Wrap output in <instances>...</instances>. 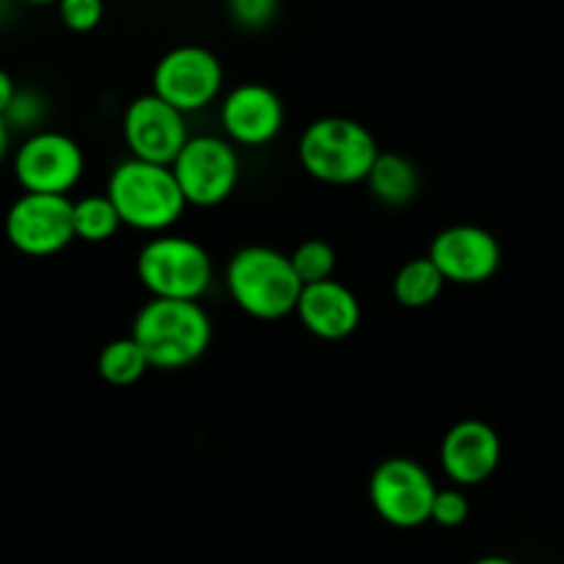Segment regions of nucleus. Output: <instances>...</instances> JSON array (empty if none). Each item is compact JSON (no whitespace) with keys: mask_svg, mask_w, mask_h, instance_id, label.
Listing matches in <instances>:
<instances>
[{"mask_svg":"<svg viewBox=\"0 0 564 564\" xmlns=\"http://www.w3.org/2000/svg\"><path fill=\"white\" fill-rule=\"evenodd\" d=\"M135 275L149 297L202 301L215 281L207 248L185 235H154L135 257Z\"/></svg>","mask_w":564,"mask_h":564,"instance_id":"obj_5","label":"nucleus"},{"mask_svg":"<svg viewBox=\"0 0 564 564\" xmlns=\"http://www.w3.org/2000/svg\"><path fill=\"white\" fill-rule=\"evenodd\" d=\"M17 3H25V6H50V3H58V0H17Z\"/></svg>","mask_w":564,"mask_h":564,"instance_id":"obj_29","label":"nucleus"},{"mask_svg":"<svg viewBox=\"0 0 564 564\" xmlns=\"http://www.w3.org/2000/svg\"><path fill=\"white\" fill-rule=\"evenodd\" d=\"M364 185L369 187L375 202L397 209L416 202L419 191H422V174H419V165L408 154L383 152L380 149L378 160H375Z\"/></svg>","mask_w":564,"mask_h":564,"instance_id":"obj_16","label":"nucleus"},{"mask_svg":"<svg viewBox=\"0 0 564 564\" xmlns=\"http://www.w3.org/2000/svg\"><path fill=\"white\" fill-rule=\"evenodd\" d=\"M58 20L72 33H91L105 17V0H58Z\"/></svg>","mask_w":564,"mask_h":564,"instance_id":"obj_24","label":"nucleus"},{"mask_svg":"<svg viewBox=\"0 0 564 564\" xmlns=\"http://www.w3.org/2000/svg\"><path fill=\"white\" fill-rule=\"evenodd\" d=\"M9 152H11V130L6 127V121L0 119V163L9 158Z\"/></svg>","mask_w":564,"mask_h":564,"instance_id":"obj_26","label":"nucleus"},{"mask_svg":"<svg viewBox=\"0 0 564 564\" xmlns=\"http://www.w3.org/2000/svg\"><path fill=\"white\" fill-rule=\"evenodd\" d=\"M121 135L130 149V158L158 165H174L185 143L191 141L187 116L152 91L127 105L121 116Z\"/></svg>","mask_w":564,"mask_h":564,"instance_id":"obj_11","label":"nucleus"},{"mask_svg":"<svg viewBox=\"0 0 564 564\" xmlns=\"http://www.w3.org/2000/svg\"><path fill=\"white\" fill-rule=\"evenodd\" d=\"M471 564H516L512 560H505V556H482V560L471 562Z\"/></svg>","mask_w":564,"mask_h":564,"instance_id":"obj_28","label":"nucleus"},{"mask_svg":"<svg viewBox=\"0 0 564 564\" xmlns=\"http://www.w3.org/2000/svg\"><path fill=\"white\" fill-rule=\"evenodd\" d=\"M17 0H0V28H6L11 22V17H14L17 11Z\"/></svg>","mask_w":564,"mask_h":564,"instance_id":"obj_27","label":"nucleus"},{"mask_svg":"<svg viewBox=\"0 0 564 564\" xmlns=\"http://www.w3.org/2000/svg\"><path fill=\"white\" fill-rule=\"evenodd\" d=\"M380 147L367 124L347 116H323L303 130L297 160L312 180L347 187L367 182Z\"/></svg>","mask_w":564,"mask_h":564,"instance_id":"obj_3","label":"nucleus"},{"mask_svg":"<svg viewBox=\"0 0 564 564\" xmlns=\"http://www.w3.org/2000/svg\"><path fill=\"white\" fill-rule=\"evenodd\" d=\"M3 235L17 253L31 259H47L75 242L69 196L22 193L3 215Z\"/></svg>","mask_w":564,"mask_h":564,"instance_id":"obj_10","label":"nucleus"},{"mask_svg":"<svg viewBox=\"0 0 564 564\" xmlns=\"http://www.w3.org/2000/svg\"><path fill=\"white\" fill-rule=\"evenodd\" d=\"M281 0H226V14L242 31H262L279 17Z\"/></svg>","mask_w":564,"mask_h":564,"instance_id":"obj_23","label":"nucleus"},{"mask_svg":"<svg viewBox=\"0 0 564 564\" xmlns=\"http://www.w3.org/2000/svg\"><path fill=\"white\" fill-rule=\"evenodd\" d=\"M108 198L121 224L147 235H165L187 209L171 165L127 158L110 171Z\"/></svg>","mask_w":564,"mask_h":564,"instance_id":"obj_4","label":"nucleus"},{"mask_svg":"<svg viewBox=\"0 0 564 564\" xmlns=\"http://www.w3.org/2000/svg\"><path fill=\"white\" fill-rule=\"evenodd\" d=\"M435 485L433 474L413 457H386L369 474V505L380 521L394 529H419L430 523Z\"/></svg>","mask_w":564,"mask_h":564,"instance_id":"obj_8","label":"nucleus"},{"mask_svg":"<svg viewBox=\"0 0 564 564\" xmlns=\"http://www.w3.org/2000/svg\"><path fill=\"white\" fill-rule=\"evenodd\" d=\"M226 290L242 314L262 323L295 314L303 284L290 253L273 246H242L226 262Z\"/></svg>","mask_w":564,"mask_h":564,"instance_id":"obj_1","label":"nucleus"},{"mask_svg":"<svg viewBox=\"0 0 564 564\" xmlns=\"http://www.w3.org/2000/svg\"><path fill=\"white\" fill-rule=\"evenodd\" d=\"M501 466V438L482 419H460L441 441V468L457 488L488 482Z\"/></svg>","mask_w":564,"mask_h":564,"instance_id":"obj_14","label":"nucleus"},{"mask_svg":"<svg viewBox=\"0 0 564 564\" xmlns=\"http://www.w3.org/2000/svg\"><path fill=\"white\" fill-rule=\"evenodd\" d=\"M11 171L22 193L69 196L86 174V152L61 130H39L25 135L11 154Z\"/></svg>","mask_w":564,"mask_h":564,"instance_id":"obj_6","label":"nucleus"},{"mask_svg":"<svg viewBox=\"0 0 564 564\" xmlns=\"http://www.w3.org/2000/svg\"><path fill=\"white\" fill-rule=\"evenodd\" d=\"M130 336L143 347L152 369L176 372L209 350L213 319L198 301L149 297L132 319Z\"/></svg>","mask_w":564,"mask_h":564,"instance_id":"obj_2","label":"nucleus"},{"mask_svg":"<svg viewBox=\"0 0 564 564\" xmlns=\"http://www.w3.org/2000/svg\"><path fill=\"white\" fill-rule=\"evenodd\" d=\"M47 99L39 88L33 86H20L17 88L14 99H11L9 110H6L3 121L6 127L14 132H22V135H33V132L44 130V121H47Z\"/></svg>","mask_w":564,"mask_h":564,"instance_id":"obj_21","label":"nucleus"},{"mask_svg":"<svg viewBox=\"0 0 564 564\" xmlns=\"http://www.w3.org/2000/svg\"><path fill=\"white\" fill-rule=\"evenodd\" d=\"M187 207H218L240 185L242 163L235 143L224 135H191L171 165Z\"/></svg>","mask_w":564,"mask_h":564,"instance_id":"obj_7","label":"nucleus"},{"mask_svg":"<svg viewBox=\"0 0 564 564\" xmlns=\"http://www.w3.org/2000/svg\"><path fill=\"white\" fill-rule=\"evenodd\" d=\"M446 279L441 275V270L430 262V257L408 259L400 270L394 273L391 281V292H394V301L402 308H427L444 292Z\"/></svg>","mask_w":564,"mask_h":564,"instance_id":"obj_17","label":"nucleus"},{"mask_svg":"<svg viewBox=\"0 0 564 564\" xmlns=\"http://www.w3.org/2000/svg\"><path fill=\"white\" fill-rule=\"evenodd\" d=\"M471 516V505H468L466 490L449 485V488H438L433 501V512H430V523H438L441 529H460Z\"/></svg>","mask_w":564,"mask_h":564,"instance_id":"obj_22","label":"nucleus"},{"mask_svg":"<svg viewBox=\"0 0 564 564\" xmlns=\"http://www.w3.org/2000/svg\"><path fill=\"white\" fill-rule=\"evenodd\" d=\"M72 220H75V240L91 242V246L113 240L116 231L124 226L108 193H88L72 202Z\"/></svg>","mask_w":564,"mask_h":564,"instance_id":"obj_19","label":"nucleus"},{"mask_svg":"<svg viewBox=\"0 0 564 564\" xmlns=\"http://www.w3.org/2000/svg\"><path fill=\"white\" fill-rule=\"evenodd\" d=\"M295 317L317 339L341 341L356 334L361 325V303L350 286L328 279L303 286Z\"/></svg>","mask_w":564,"mask_h":564,"instance_id":"obj_15","label":"nucleus"},{"mask_svg":"<svg viewBox=\"0 0 564 564\" xmlns=\"http://www.w3.org/2000/svg\"><path fill=\"white\" fill-rule=\"evenodd\" d=\"M427 257L446 284L479 286L499 273L501 242L482 226L455 224L433 237Z\"/></svg>","mask_w":564,"mask_h":564,"instance_id":"obj_12","label":"nucleus"},{"mask_svg":"<svg viewBox=\"0 0 564 564\" xmlns=\"http://www.w3.org/2000/svg\"><path fill=\"white\" fill-rule=\"evenodd\" d=\"M17 88H20V86H17V80L11 77V72L0 66V119H3L6 110H9V105H11V99H14Z\"/></svg>","mask_w":564,"mask_h":564,"instance_id":"obj_25","label":"nucleus"},{"mask_svg":"<svg viewBox=\"0 0 564 564\" xmlns=\"http://www.w3.org/2000/svg\"><path fill=\"white\" fill-rule=\"evenodd\" d=\"M290 259L303 286L328 281L336 273V248L328 240H317V237L314 240H303L290 253Z\"/></svg>","mask_w":564,"mask_h":564,"instance_id":"obj_20","label":"nucleus"},{"mask_svg":"<svg viewBox=\"0 0 564 564\" xmlns=\"http://www.w3.org/2000/svg\"><path fill=\"white\" fill-rule=\"evenodd\" d=\"M220 130L237 149L268 147L286 124V108L279 91L264 83H240L220 97Z\"/></svg>","mask_w":564,"mask_h":564,"instance_id":"obj_13","label":"nucleus"},{"mask_svg":"<svg viewBox=\"0 0 564 564\" xmlns=\"http://www.w3.org/2000/svg\"><path fill=\"white\" fill-rule=\"evenodd\" d=\"M224 64L202 44H180L163 53L152 69V94L191 116L224 97Z\"/></svg>","mask_w":564,"mask_h":564,"instance_id":"obj_9","label":"nucleus"},{"mask_svg":"<svg viewBox=\"0 0 564 564\" xmlns=\"http://www.w3.org/2000/svg\"><path fill=\"white\" fill-rule=\"evenodd\" d=\"M149 369H152V364H149L147 352H143V347L132 336L110 339L97 356L99 378L108 386H116V389L135 386L138 380H143Z\"/></svg>","mask_w":564,"mask_h":564,"instance_id":"obj_18","label":"nucleus"}]
</instances>
